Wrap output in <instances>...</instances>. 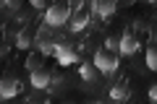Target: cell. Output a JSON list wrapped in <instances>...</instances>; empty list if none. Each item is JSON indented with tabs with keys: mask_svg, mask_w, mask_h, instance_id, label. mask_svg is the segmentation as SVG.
<instances>
[{
	"mask_svg": "<svg viewBox=\"0 0 157 104\" xmlns=\"http://www.w3.org/2000/svg\"><path fill=\"white\" fill-rule=\"evenodd\" d=\"M68 5L66 3H52V5H47V11H45V23L47 26H63V23L68 21Z\"/></svg>",
	"mask_w": 157,
	"mask_h": 104,
	"instance_id": "7a4b0ae2",
	"label": "cell"
},
{
	"mask_svg": "<svg viewBox=\"0 0 157 104\" xmlns=\"http://www.w3.org/2000/svg\"><path fill=\"white\" fill-rule=\"evenodd\" d=\"M29 16H32V11H29V8H21V11L16 13V21H18V23H26Z\"/></svg>",
	"mask_w": 157,
	"mask_h": 104,
	"instance_id": "e0dca14e",
	"label": "cell"
},
{
	"mask_svg": "<svg viewBox=\"0 0 157 104\" xmlns=\"http://www.w3.org/2000/svg\"><path fill=\"white\" fill-rule=\"evenodd\" d=\"M78 73H81V78H84L86 83H97V65L94 63H81Z\"/></svg>",
	"mask_w": 157,
	"mask_h": 104,
	"instance_id": "9c48e42d",
	"label": "cell"
},
{
	"mask_svg": "<svg viewBox=\"0 0 157 104\" xmlns=\"http://www.w3.org/2000/svg\"><path fill=\"white\" fill-rule=\"evenodd\" d=\"M92 11L100 18H110L113 13L118 11V0H94V3H92Z\"/></svg>",
	"mask_w": 157,
	"mask_h": 104,
	"instance_id": "8992f818",
	"label": "cell"
},
{
	"mask_svg": "<svg viewBox=\"0 0 157 104\" xmlns=\"http://www.w3.org/2000/svg\"><path fill=\"white\" fill-rule=\"evenodd\" d=\"M32 3V8H37V11H47V0H29Z\"/></svg>",
	"mask_w": 157,
	"mask_h": 104,
	"instance_id": "ac0fdd59",
	"label": "cell"
},
{
	"mask_svg": "<svg viewBox=\"0 0 157 104\" xmlns=\"http://www.w3.org/2000/svg\"><path fill=\"white\" fill-rule=\"evenodd\" d=\"M24 65H26L29 73L37 70V68H45V65H42V52H32V55L26 57V63H24Z\"/></svg>",
	"mask_w": 157,
	"mask_h": 104,
	"instance_id": "7c38bea8",
	"label": "cell"
},
{
	"mask_svg": "<svg viewBox=\"0 0 157 104\" xmlns=\"http://www.w3.org/2000/svg\"><path fill=\"white\" fill-rule=\"evenodd\" d=\"M147 3H157V0H147Z\"/></svg>",
	"mask_w": 157,
	"mask_h": 104,
	"instance_id": "44dd1931",
	"label": "cell"
},
{
	"mask_svg": "<svg viewBox=\"0 0 157 104\" xmlns=\"http://www.w3.org/2000/svg\"><path fill=\"white\" fill-rule=\"evenodd\" d=\"M102 47H107V49H113V52H118V49H121V39H115V37H107Z\"/></svg>",
	"mask_w": 157,
	"mask_h": 104,
	"instance_id": "9a60e30c",
	"label": "cell"
},
{
	"mask_svg": "<svg viewBox=\"0 0 157 104\" xmlns=\"http://www.w3.org/2000/svg\"><path fill=\"white\" fill-rule=\"evenodd\" d=\"M3 5H6V8H11L13 13H18V11H21V5H24V3H21V0H3Z\"/></svg>",
	"mask_w": 157,
	"mask_h": 104,
	"instance_id": "2e32d148",
	"label": "cell"
},
{
	"mask_svg": "<svg viewBox=\"0 0 157 104\" xmlns=\"http://www.w3.org/2000/svg\"><path fill=\"white\" fill-rule=\"evenodd\" d=\"M18 88H21L18 78H16V76H6V78H3V83H0V96L8 102V99H13V96L18 94Z\"/></svg>",
	"mask_w": 157,
	"mask_h": 104,
	"instance_id": "52a82bcc",
	"label": "cell"
},
{
	"mask_svg": "<svg viewBox=\"0 0 157 104\" xmlns=\"http://www.w3.org/2000/svg\"><path fill=\"white\" fill-rule=\"evenodd\" d=\"M55 57H58V63H60L63 68H68V65H73V63H78V55H76V49H73V44L66 42V39H60V42H58Z\"/></svg>",
	"mask_w": 157,
	"mask_h": 104,
	"instance_id": "3957f363",
	"label": "cell"
},
{
	"mask_svg": "<svg viewBox=\"0 0 157 104\" xmlns=\"http://www.w3.org/2000/svg\"><path fill=\"white\" fill-rule=\"evenodd\" d=\"M134 29L136 31H144V18H134Z\"/></svg>",
	"mask_w": 157,
	"mask_h": 104,
	"instance_id": "d6986e66",
	"label": "cell"
},
{
	"mask_svg": "<svg viewBox=\"0 0 157 104\" xmlns=\"http://www.w3.org/2000/svg\"><path fill=\"white\" fill-rule=\"evenodd\" d=\"M128 96H131V86H128V78H121V81H118L115 86L110 88V99H115V102H126Z\"/></svg>",
	"mask_w": 157,
	"mask_h": 104,
	"instance_id": "ba28073f",
	"label": "cell"
},
{
	"mask_svg": "<svg viewBox=\"0 0 157 104\" xmlns=\"http://www.w3.org/2000/svg\"><path fill=\"white\" fill-rule=\"evenodd\" d=\"M147 68L149 70H157V44L147 47Z\"/></svg>",
	"mask_w": 157,
	"mask_h": 104,
	"instance_id": "5bb4252c",
	"label": "cell"
},
{
	"mask_svg": "<svg viewBox=\"0 0 157 104\" xmlns=\"http://www.w3.org/2000/svg\"><path fill=\"white\" fill-rule=\"evenodd\" d=\"M16 47L18 49H29V47H32V29H29V26H24L21 31L16 34Z\"/></svg>",
	"mask_w": 157,
	"mask_h": 104,
	"instance_id": "8fae6325",
	"label": "cell"
},
{
	"mask_svg": "<svg viewBox=\"0 0 157 104\" xmlns=\"http://www.w3.org/2000/svg\"><path fill=\"white\" fill-rule=\"evenodd\" d=\"M37 47H39V52H42V55H55L58 52V42H52V39H47L45 34H39V39H37Z\"/></svg>",
	"mask_w": 157,
	"mask_h": 104,
	"instance_id": "30bf717a",
	"label": "cell"
},
{
	"mask_svg": "<svg viewBox=\"0 0 157 104\" xmlns=\"http://www.w3.org/2000/svg\"><path fill=\"white\" fill-rule=\"evenodd\" d=\"M149 99H152V102H157V83H152V86H149Z\"/></svg>",
	"mask_w": 157,
	"mask_h": 104,
	"instance_id": "ffe728a7",
	"label": "cell"
},
{
	"mask_svg": "<svg viewBox=\"0 0 157 104\" xmlns=\"http://www.w3.org/2000/svg\"><path fill=\"white\" fill-rule=\"evenodd\" d=\"M52 70H47V68H37V70L29 73V83H32V88H47L52 83Z\"/></svg>",
	"mask_w": 157,
	"mask_h": 104,
	"instance_id": "5b68a950",
	"label": "cell"
},
{
	"mask_svg": "<svg viewBox=\"0 0 157 104\" xmlns=\"http://www.w3.org/2000/svg\"><path fill=\"white\" fill-rule=\"evenodd\" d=\"M94 65H97L100 73H115L118 65H121L118 52H113V49H107V47H100L94 52Z\"/></svg>",
	"mask_w": 157,
	"mask_h": 104,
	"instance_id": "6da1fadb",
	"label": "cell"
},
{
	"mask_svg": "<svg viewBox=\"0 0 157 104\" xmlns=\"http://www.w3.org/2000/svg\"><path fill=\"white\" fill-rule=\"evenodd\" d=\"M139 39H136V34H134V29H126L123 31V37H121V55H126V57H131V55H136L139 52Z\"/></svg>",
	"mask_w": 157,
	"mask_h": 104,
	"instance_id": "277c9868",
	"label": "cell"
},
{
	"mask_svg": "<svg viewBox=\"0 0 157 104\" xmlns=\"http://www.w3.org/2000/svg\"><path fill=\"white\" fill-rule=\"evenodd\" d=\"M86 23H89V16H86L84 11H78L76 16H73V21H71V29H73V31H81Z\"/></svg>",
	"mask_w": 157,
	"mask_h": 104,
	"instance_id": "4fadbf2b",
	"label": "cell"
}]
</instances>
